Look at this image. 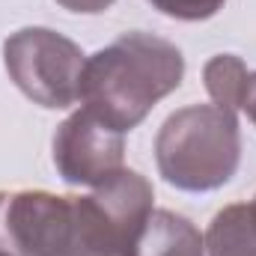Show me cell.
Wrapping results in <instances>:
<instances>
[{
  "label": "cell",
  "mask_w": 256,
  "mask_h": 256,
  "mask_svg": "<svg viewBox=\"0 0 256 256\" xmlns=\"http://www.w3.org/2000/svg\"><path fill=\"white\" fill-rule=\"evenodd\" d=\"M185 78L182 51L152 33L134 30L86 57L80 104L120 134L137 128L149 110L179 90Z\"/></svg>",
  "instance_id": "1"
},
{
  "label": "cell",
  "mask_w": 256,
  "mask_h": 256,
  "mask_svg": "<svg viewBox=\"0 0 256 256\" xmlns=\"http://www.w3.org/2000/svg\"><path fill=\"white\" fill-rule=\"evenodd\" d=\"M242 161V128L236 110L191 104L164 120L155 137V164L167 185L188 194L224 188Z\"/></svg>",
  "instance_id": "2"
},
{
  "label": "cell",
  "mask_w": 256,
  "mask_h": 256,
  "mask_svg": "<svg viewBox=\"0 0 256 256\" xmlns=\"http://www.w3.org/2000/svg\"><path fill=\"white\" fill-rule=\"evenodd\" d=\"M84 63L86 54L80 45L48 27H24L3 42V66L12 84L48 110H63L80 102Z\"/></svg>",
  "instance_id": "3"
},
{
  "label": "cell",
  "mask_w": 256,
  "mask_h": 256,
  "mask_svg": "<svg viewBox=\"0 0 256 256\" xmlns=\"http://www.w3.org/2000/svg\"><path fill=\"white\" fill-rule=\"evenodd\" d=\"M74 196L0 191V256H68Z\"/></svg>",
  "instance_id": "4"
},
{
  "label": "cell",
  "mask_w": 256,
  "mask_h": 256,
  "mask_svg": "<svg viewBox=\"0 0 256 256\" xmlns=\"http://www.w3.org/2000/svg\"><path fill=\"white\" fill-rule=\"evenodd\" d=\"M54 167L68 185L98 188L126 167V134L80 108L57 126Z\"/></svg>",
  "instance_id": "5"
},
{
  "label": "cell",
  "mask_w": 256,
  "mask_h": 256,
  "mask_svg": "<svg viewBox=\"0 0 256 256\" xmlns=\"http://www.w3.org/2000/svg\"><path fill=\"white\" fill-rule=\"evenodd\" d=\"M134 256H206V238L188 218L167 208H152L134 244Z\"/></svg>",
  "instance_id": "6"
},
{
  "label": "cell",
  "mask_w": 256,
  "mask_h": 256,
  "mask_svg": "<svg viewBox=\"0 0 256 256\" xmlns=\"http://www.w3.org/2000/svg\"><path fill=\"white\" fill-rule=\"evenodd\" d=\"M206 254L208 256H256V206L236 202L214 214L206 230Z\"/></svg>",
  "instance_id": "7"
},
{
  "label": "cell",
  "mask_w": 256,
  "mask_h": 256,
  "mask_svg": "<svg viewBox=\"0 0 256 256\" xmlns=\"http://www.w3.org/2000/svg\"><path fill=\"white\" fill-rule=\"evenodd\" d=\"M248 78H250L248 66L236 54H218L202 68V80H206V92L212 96V104L226 110H242Z\"/></svg>",
  "instance_id": "8"
},
{
  "label": "cell",
  "mask_w": 256,
  "mask_h": 256,
  "mask_svg": "<svg viewBox=\"0 0 256 256\" xmlns=\"http://www.w3.org/2000/svg\"><path fill=\"white\" fill-rule=\"evenodd\" d=\"M161 15L176 21H206L224 9L226 0H149Z\"/></svg>",
  "instance_id": "9"
},
{
  "label": "cell",
  "mask_w": 256,
  "mask_h": 256,
  "mask_svg": "<svg viewBox=\"0 0 256 256\" xmlns=\"http://www.w3.org/2000/svg\"><path fill=\"white\" fill-rule=\"evenodd\" d=\"M57 3L68 12H78V15H98V12L110 9L116 0H57Z\"/></svg>",
  "instance_id": "10"
},
{
  "label": "cell",
  "mask_w": 256,
  "mask_h": 256,
  "mask_svg": "<svg viewBox=\"0 0 256 256\" xmlns=\"http://www.w3.org/2000/svg\"><path fill=\"white\" fill-rule=\"evenodd\" d=\"M242 110L250 116V122L256 126V72H250V78H248V90H244V98H242Z\"/></svg>",
  "instance_id": "11"
},
{
  "label": "cell",
  "mask_w": 256,
  "mask_h": 256,
  "mask_svg": "<svg viewBox=\"0 0 256 256\" xmlns=\"http://www.w3.org/2000/svg\"><path fill=\"white\" fill-rule=\"evenodd\" d=\"M254 206H256V196H254Z\"/></svg>",
  "instance_id": "12"
}]
</instances>
